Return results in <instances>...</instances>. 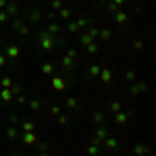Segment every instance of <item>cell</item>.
I'll list each match as a JSON object with an SVG mask.
<instances>
[{
    "instance_id": "cell-31",
    "label": "cell",
    "mask_w": 156,
    "mask_h": 156,
    "mask_svg": "<svg viewBox=\"0 0 156 156\" xmlns=\"http://www.w3.org/2000/svg\"><path fill=\"white\" fill-rule=\"evenodd\" d=\"M65 48H67V52H65V54H67V56H71L75 62H79V60H81V52H79L77 48H69V46H65Z\"/></svg>"
},
{
    "instance_id": "cell-37",
    "label": "cell",
    "mask_w": 156,
    "mask_h": 156,
    "mask_svg": "<svg viewBox=\"0 0 156 156\" xmlns=\"http://www.w3.org/2000/svg\"><path fill=\"white\" fill-rule=\"evenodd\" d=\"M34 148H36L37 154H40V152H50V148H52V146H50L48 142H40V140H37V144L34 146Z\"/></svg>"
},
{
    "instance_id": "cell-13",
    "label": "cell",
    "mask_w": 156,
    "mask_h": 156,
    "mask_svg": "<svg viewBox=\"0 0 156 156\" xmlns=\"http://www.w3.org/2000/svg\"><path fill=\"white\" fill-rule=\"evenodd\" d=\"M150 146L148 144H133L131 146V152H133V156H150Z\"/></svg>"
},
{
    "instance_id": "cell-21",
    "label": "cell",
    "mask_w": 156,
    "mask_h": 156,
    "mask_svg": "<svg viewBox=\"0 0 156 156\" xmlns=\"http://www.w3.org/2000/svg\"><path fill=\"white\" fill-rule=\"evenodd\" d=\"M73 19V11L71 9H67V6H62V9H60L58 12H56V21H71Z\"/></svg>"
},
{
    "instance_id": "cell-42",
    "label": "cell",
    "mask_w": 156,
    "mask_h": 156,
    "mask_svg": "<svg viewBox=\"0 0 156 156\" xmlns=\"http://www.w3.org/2000/svg\"><path fill=\"white\" fill-rule=\"evenodd\" d=\"M23 23H25V21L21 19V17H15V19L11 21V29H12V31H17V29H19V27H21Z\"/></svg>"
},
{
    "instance_id": "cell-48",
    "label": "cell",
    "mask_w": 156,
    "mask_h": 156,
    "mask_svg": "<svg viewBox=\"0 0 156 156\" xmlns=\"http://www.w3.org/2000/svg\"><path fill=\"white\" fill-rule=\"evenodd\" d=\"M9 123H11V125H17V123H19V117H17L15 112H11V115H9Z\"/></svg>"
},
{
    "instance_id": "cell-23",
    "label": "cell",
    "mask_w": 156,
    "mask_h": 156,
    "mask_svg": "<svg viewBox=\"0 0 156 156\" xmlns=\"http://www.w3.org/2000/svg\"><path fill=\"white\" fill-rule=\"evenodd\" d=\"M40 69L44 73V77H52V75H54V62H52V60H44Z\"/></svg>"
},
{
    "instance_id": "cell-27",
    "label": "cell",
    "mask_w": 156,
    "mask_h": 156,
    "mask_svg": "<svg viewBox=\"0 0 156 156\" xmlns=\"http://www.w3.org/2000/svg\"><path fill=\"white\" fill-rule=\"evenodd\" d=\"M15 34H17L19 37H23V40H27V37L31 36V27H29L27 23H23L21 27H19V29H17V31H15Z\"/></svg>"
},
{
    "instance_id": "cell-47",
    "label": "cell",
    "mask_w": 156,
    "mask_h": 156,
    "mask_svg": "<svg viewBox=\"0 0 156 156\" xmlns=\"http://www.w3.org/2000/svg\"><path fill=\"white\" fill-rule=\"evenodd\" d=\"M11 21V15L6 11H0V23H9Z\"/></svg>"
},
{
    "instance_id": "cell-3",
    "label": "cell",
    "mask_w": 156,
    "mask_h": 156,
    "mask_svg": "<svg viewBox=\"0 0 156 156\" xmlns=\"http://www.w3.org/2000/svg\"><path fill=\"white\" fill-rule=\"evenodd\" d=\"M25 17H27V21H25L27 25H40L44 21V12L40 11L37 6H29V9L25 11Z\"/></svg>"
},
{
    "instance_id": "cell-10",
    "label": "cell",
    "mask_w": 156,
    "mask_h": 156,
    "mask_svg": "<svg viewBox=\"0 0 156 156\" xmlns=\"http://www.w3.org/2000/svg\"><path fill=\"white\" fill-rule=\"evenodd\" d=\"M100 142H98L96 137H92L90 140V144L85 146V156H100Z\"/></svg>"
},
{
    "instance_id": "cell-36",
    "label": "cell",
    "mask_w": 156,
    "mask_h": 156,
    "mask_svg": "<svg viewBox=\"0 0 156 156\" xmlns=\"http://www.w3.org/2000/svg\"><path fill=\"white\" fill-rule=\"evenodd\" d=\"M85 52H87V54H98V52H100V44L94 40L92 44H87V46H85Z\"/></svg>"
},
{
    "instance_id": "cell-6",
    "label": "cell",
    "mask_w": 156,
    "mask_h": 156,
    "mask_svg": "<svg viewBox=\"0 0 156 156\" xmlns=\"http://www.w3.org/2000/svg\"><path fill=\"white\" fill-rule=\"evenodd\" d=\"M2 54H4L9 60H19L21 58V46H19V44H6Z\"/></svg>"
},
{
    "instance_id": "cell-16",
    "label": "cell",
    "mask_w": 156,
    "mask_h": 156,
    "mask_svg": "<svg viewBox=\"0 0 156 156\" xmlns=\"http://www.w3.org/2000/svg\"><path fill=\"white\" fill-rule=\"evenodd\" d=\"M71 121H73V112H60L58 117H56V123H58L60 129H67L71 125Z\"/></svg>"
},
{
    "instance_id": "cell-32",
    "label": "cell",
    "mask_w": 156,
    "mask_h": 156,
    "mask_svg": "<svg viewBox=\"0 0 156 156\" xmlns=\"http://www.w3.org/2000/svg\"><path fill=\"white\" fill-rule=\"evenodd\" d=\"M12 83H15V79H12L11 75H4V77H0V87H4V90H11Z\"/></svg>"
},
{
    "instance_id": "cell-28",
    "label": "cell",
    "mask_w": 156,
    "mask_h": 156,
    "mask_svg": "<svg viewBox=\"0 0 156 156\" xmlns=\"http://www.w3.org/2000/svg\"><path fill=\"white\" fill-rule=\"evenodd\" d=\"M67 34H71V36H75V34H79V27H77V23H75V19H71V21H67V25L62 27Z\"/></svg>"
},
{
    "instance_id": "cell-11",
    "label": "cell",
    "mask_w": 156,
    "mask_h": 156,
    "mask_svg": "<svg viewBox=\"0 0 156 156\" xmlns=\"http://www.w3.org/2000/svg\"><path fill=\"white\" fill-rule=\"evenodd\" d=\"M129 19H131V15L127 11H117L115 15H112V21H115V25H125V23H129Z\"/></svg>"
},
{
    "instance_id": "cell-7",
    "label": "cell",
    "mask_w": 156,
    "mask_h": 156,
    "mask_svg": "<svg viewBox=\"0 0 156 156\" xmlns=\"http://www.w3.org/2000/svg\"><path fill=\"white\" fill-rule=\"evenodd\" d=\"M50 85H52V90H54V92H67V87H69V85H67V79H65V77H62V75H52V77H50Z\"/></svg>"
},
{
    "instance_id": "cell-1",
    "label": "cell",
    "mask_w": 156,
    "mask_h": 156,
    "mask_svg": "<svg viewBox=\"0 0 156 156\" xmlns=\"http://www.w3.org/2000/svg\"><path fill=\"white\" fill-rule=\"evenodd\" d=\"M36 46L37 50H42V52H54V50L65 48V46H69V42H67V36L65 34H58V36H50L46 29H40L36 34Z\"/></svg>"
},
{
    "instance_id": "cell-30",
    "label": "cell",
    "mask_w": 156,
    "mask_h": 156,
    "mask_svg": "<svg viewBox=\"0 0 156 156\" xmlns=\"http://www.w3.org/2000/svg\"><path fill=\"white\" fill-rule=\"evenodd\" d=\"M100 42L102 44H106V42H110L112 40V29H108V27H104V29H100Z\"/></svg>"
},
{
    "instance_id": "cell-44",
    "label": "cell",
    "mask_w": 156,
    "mask_h": 156,
    "mask_svg": "<svg viewBox=\"0 0 156 156\" xmlns=\"http://www.w3.org/2000/svg\"><path fill=\"white\" fill-rule=\"evenodd\" d=\"M135 83H137V87H140V92H142V94H146V92H148V81H144V79H137Z\"/></svg>"
},
{
    "instance_id": "cell-26",
    "label": "cell",
    "mask_w": 156,
    "mask_h": 156,
    "mask_svg": "<svg viewBox=\"0 0 156 156\" xmlns=\"http://www.w3.org/2000/svg\"><path fill=\"white\" fill-rule=\"evenodd\" d=\"M4 135H6L9 142H15V140L19 137V129H17L15 125H9V129H4Z\"/></svg>"
},
{
    "instance_id": "cell-25",
    "label": "cell",
    "mask_w": 156,
    "mask_h": 156,
    "mask_svg": "<svg viewBox=\"0 0 156 156\" xmlns=\"http://www.w3.org/2000/svg\"><path fill=\"white\" fill-rule=\"evenodd\" d=\"M92 42H94V40L87 36L85 31H79V34H77V46H83V48H85V46L92 44Z\"/></svg>"
},
{
    "instance_id": "cell-35",
    "label": "cell",
    "mask_w": 156,
    "mask_h": 156,
    "mask_svg": "<svg viewBox=\"0 0 156 156\" xmlns=\"http://www.w3.org/2000/svg\"><path fill=\"white\" fill-rule=\"evenodd\" d=\"M140 96H142V92H140L137 83H131V85H129V98H131V100H137Z\"/></svg>"
},
{
    "instance_id": "cell-45",
    "label": "cell",
    "mask_w": 156,
    "mask_h": 156,
    "mask_svg": "<svg viewBox=\"0 0 156 156\" xmlns=\"http://www.w3.org/2000/svg\"><path fill=\"white\" fill-rule=\"evenodd\" d=\"M15 100H17V104L27 106V96H25V94H17V96H15Z\"/></svg>"
},
{
    "instance_id": "cell-29",
    "label": "cell",
    "mask_w": 156,
    "mask_h": 156,
    "mask_svg": "<svg viewBox=\"0 0 156 156\" xmlns=\"http://www.w3.org/2000/svg\"><path fill=\"white\" fill-rule=\"evenodd\" d=\"M106 110L110 112V115H115V112L123 110V104H121L119 100H110V102H108V106H106Z\"/></svg>"
},
{
    "instance_id": "cell-9",
    "label": "cell",
    "mask_w": 156,
    "mask_h": 156,
    "mask_svg": "<svg viewBox=\"0 0 156 156\" xmlns=\"http://www.w3.org/2000/svg\"><path fill=\"white\" fill-rule=\"evenodd\" d=\"M60 67H62V73H75V67H77V62H75L71 56L62 54V56H60Z\"/></svg>"
},
{
    "instance_id": "cell-8",
    "label": "cell",
    "mask_w": 156,
    "mask_h": 156,
    "mask_svg": "<svg viewBox=\"0 0 156 156\" xmlns=\"http://www.w3.org/2000/svg\"><path fill=\"white\" fill-rule=\"evenodd\" d=\"M102 65H104V62H87V65H85V71H83V77L85 79H87V77L98 79V75L102 71Z\"/></svg>"
},
{
    "instance_id": "cell-55",
    "label": "cell",
    "mask_w": 156,
    "mask_h": 156,
    "mask_svg": "<svg viewBox=\"0 0 156 156\" xmlns=\"http://www.w3.org/2000/svg\"><path fill=\"white\" fill-rule=\"evenodd\" d=\"M15 2H19V4H21V2H23V0H15Z\"/></svg>"
},
{
    "instance_id": "cell-24",
    "label": "cell",
    "mask_w": 156,
    "mask_h": 156,
    "mask_svg": "<svg viewBox=\"0 0 156 156\" xmlns=\"http://www.w3.org/2000/svg\"><path fill=\"white\" fill-rule=\"evenodd\" d=\"M75 23H77V27H79V31H83V29L90 27V25H94V19H90V17H79V19H75Z\"/></svg>"
},
{
    "instance_id": "cell-53",
    "label": "cell",
    "mask_w": 156,
    "mask_h": 156,
    "mask_svg": "<svg viewBox=\"0 0 156 156\" xmlns=\"http://www.w3.org/2000/svg\"><path fill=\"white\" fill-rule=\"evenodd\" d=\"M37 156H50V152H40Z\"/></svg>"
},
{
    "instance_id": "cell-2",
    "label": "cell",
    "mask_w": 156,
    "mask_h": 156,
    "mask_svg": "<svg viewBox=\"0 0 156 156\" xmlns=\"http://www.w3.org/2000/svg\"><path fill=\"white\" fill-rule=\"evenodd\" d=\"M131 119H133V110H131V108H127V110L123 108V110H119V112L112 115V123H115L117 127H125Z\"/></svg>"
},
{
    "instance_id": "cell-46",
    "label": "cell",
    "mask_w": 156,
    "mask_h": 156,
    "mask_svg": "<svg viewBox=\"0 0 156 156\" xmlns=\"http://www.w3.org/2000/svg\"><path fill=\"white\" fill-rule=\"evenodd\" d=\"M11 92L15 94V96H17V94H23V85H21V83H17V81H15V83H12V87H11Z\"/></svg>"
},
{
    "instance_id": "cell-20",
    "label": "cell",
    "mask_w": 156,
    "mask_h": 156,
    "mask_svg": "<svg viewBox=\"0 0 156 156\" xmlns=\"http://www.w3.org/2000/svg\"><path fill=\"white\" fill-rule=\"evenodd\" d=\"M21 140H23V144H25V146H36V144H37V135H36V131H23Z\"/></svg>"
},
{
    "instance_id": "cell-52",
    "label": "cell",
    "mask_w": 156,
    "mask_h": 156,
    "mask_svg": "<svg viewBox=\"0 0 156 156\" xmlns=\"http://www.w3.org/2000/svg\"><path fill=\"white\" fill-rule=\"evenodd\" d=\"M6 4H9V0H0V11H4V9H6Z\"/></svg>"
},
{
    "instance_id": "cell-39",
    "label": "cell",
    "mask_w": 156,
    "mask_h": 156,
    "mask_svg": "<svg viewBox=\"0 0 156 156\" xmlns=\"http://www.w3.org/2000/svg\"><path fill=\"white\" fill-rule=\"evenodd\" d=\"M144 46H146V44H144V40H142V37H135V40L131 42V48L135 50V52H140V50H144Z\"/></svg>"
},
{
    "instance_id": "cell-33",
    "label": "cell",
    "mask_w": 156,
    "mask_h": 156,
    "mask_svg": "<svg viewBox=\"0 0 156 156\" xmlns=\"http://www.w3.org/2000/svg\"><path fill=\"white\" fill-rule=\"evenodd\" d=\"M21 129H23V131H36V129H37V125L34 123V121L25 119V121H21Z\"/></svg>"
},
{
    "instance_id": "cell-14",
    "label": "cell",
    "mask_w": 156,
    "mask_h": 156,
    "mask_svg": "<svg viewBox=\"0 0 156 156\" xmlns=\"http://www.w3.org/2000/svg\"><path fill=\"white\" fill-rule=\"evenodd\" d=\"M90 121H92V123H94V125H104V123H106V112H104V110H94V112H92V115H90Z\"/></svg>"
},
{
    "instance_id": "cell-50",
    "label": "cell",
    "mask_w": 156,
    "mask_h": 156,
    "mask_svg": "<svg viewBox=\"0 0 156 156\" xmlns=\"http://www.w3.org/2000/svg\"><path fill=\"white\" fill-rule=\"evenodd\" d=\"M6 65H9V58H6V56L0 52V69H2V67H6Z\"/></svg>"
},
{
    "instance_id": "cell-34",
    "label": "cell",
    "mask_w": 156,
    "mask_h": 156,
    "mask_svg": "<svg viewBox=\"0 0 156 156\" xmlns=\"http://www.w3.org/2000/svg\"><path fill=\"white\" fill-rule=\"evenodd\" d=\"M123 79H125L127 83H135V81H137V73L129 69V71H125V73H123Z\"/></svg>"
},
{
    "instance_id": "cell-38",
    "label": "cell",
    "mask_w": 156,
    "mask_h": 156,
    "mask_svg": "<svg viewBox=\"0 0 156 156\" xmlns=\"http://www.w3.org/2000/svg\"><path fill=\"white\" fill-rule=\"evenodd\" d=\"M85 34H87V36L92 37V40H96L98 36H100V29H98L96 25H90V27H87V29H83Z\"/></svg>"
},
{
    "instance_id": "cell-5",
    "label": "cell",
    "mask_w": 156,
    "mask_h": 156,
    "mask_svg": "<svg viewBox=\"0 0 156 156\" xmlns=\"http://www.w3.org/2000/svg\"><path fill=\"white\" fill-rule=\"evenodd\" d=\"M65 108H67V112H79L83 104L77 96H65Z\"/></svg>"
},
{
    "instance_id": "cell-40",
    "label": "cell",
    "mask_w": 156,
    "mask_h": 156,
    "mask_svg": "<svg viewBox=\"0 0 156 156\" xmlns=\"http://www.w3.org/2000/svg\"><path fill=\"white\" fill-rule=\"evenodd\" d=\"M48 9H50V11H56V12H58L60 9H62V0H50V2H48Z\"/></svg>"
},
{
    "instance_id": "cell-17",
    "label": "cell",
    "mask_w": 156,
    "mask_h": 156,
    "mask_svg": "<svg viewBox=\"0 0 156 156\" xmlns=\"http://www.w3.org/2000/svg\"><path fill=\"white\" fill-rule=\"evenodd\" d=\"M4 11L9 12L11 17H19L21 15V4L19 2H15V0H9V4H6V9Z\"/></svg>"
},
{
    "instance_id": "cell-41",
    "label": "cell",
    "mask_w": 156,
    "mask_h": 156,
    "mask_svg": "<svg viewBox=\"0 0 156 156\" xmlns=\"http://www.w3.org/2000/svg\"><path fill=\"white\" fill-rule=\"evenodd\" d=\"M104 9H106V11L110 12V15H115V12H117V11H121V9H119V6H117V4H115V2H112V0H108L106 4H104Z\"/></svg>"
},
{
    "instance_id": "cell-4",
    "label": "cell",
    "mask_w": 156,
    "mask_h": 156,
    "mask_svg": "<svg viewBox=\"0 0 156 156\" xmlns=\"http://www.w3.org/2000/svg\"><path fill=\"white\" fill-rule=\"evenodd\" d=\"M117 148H119V140L112 137V135H108V137H104V140L100 142V150L106 152V154H115Z\"/></svg>"
},
{
    "instance_id": "cell-22",
    "label": "cell",
    "mask_w": 156,
    "mask_h": 156,
    "mask_svg": "<svg viewBox=\"0 0 156 156\" xmlns=\"http://www.w3.org/2000/svg\"><path fill=\"white\" fill-rule=\"evenodd\" d=\"M46 31H48L50 36H58V34H62V25L58 23V21H50L48 27H44Z\"/></svg>"
},
{
    "instance_id": "cell-43",
    "label": "cell",
    "mask_w": 156,
    "mask_h": 156,
    "mask_svg": "<svg viewBox=\"0 0 156 156\" xmlns=\"http://www.w3.org/2000/svg\"><path fill=\"white\" fill-rule=\"evenodd\" d=\"M48 112H50V115H52V117H54V119H56V117H58L60 112H62V110H60V104H50Z\"/></svg>"
},
{
    "instance_id": "cell-56",
    "label": "cell",
    "mask_w": 156,
    "mask_h": 156,
    "mask_svg": "<svg viewBox=\"0 0 156 156\" xmlns=\"http://www.w3.org/2000/svg\"><path fill=\"white\" fill-rule=\"evenodd\" d=\"M129 156H133V154H129Z\"/></svg>"
},
{
    "instance_id": "cell-54",
    "label": "cell",
    "mask_w": 156,
    "mask_h": 156,
    "mask_svg": "<svg viewBox=\"0 0 156 156\" xmlns=\"http://www.w3.org/2000/svg\"><path fill=\"white\" fill-rule=\"evenodd\" d=\"M11 156H23L21 152H11Z\"/></svg>"
},
{
    "instance_id": "cell-15",
    "label": "cell",
    "mask_w": 156,
    "mask_h": 156,
    "mask_svg": "<svg viewBox=\"0 0 156 156\" xmlns=\"http://www.w3.org/2000/svg\"><path fill=\"white\" fill-rule=\"evenodd\" d=\"M98 79H100L104 85H110V83H112V71H110V67L102 65V71H100V75H98Z\"/></svg>"
},
{
    "instance_id": "cell-18",
    "label": "cell",
    "mask_w": 156,
    "mask_h": 156,
    "mask_svg": "<svg viewBox=\"0 0 156 156\" xmlns=\"http://www.w3.org/2000/svg\"><path fill=\"white\" fill-rule=\"evenodd\" d=\"M27 108H29L31 112H40V110L44 108V100H42V98H31V100H27Z\"/></svg>"
},
{
    "instance_id": "cell-49",
    "label": "cell",
    "mask_w": 156,
    "mask_h": 156,
    "mask_svg": "<svg viewBox=\"0 0 156 156\" xmlns=\"http://www.w3.org/2000/svg\"><path fill=\"white\" fill-rule=\"evenodd\" d=\"M46 19L48 21H56V11H48L46 12Z\"/></svg>"
},
{
    "instance_id": "cell-19",
    "label": "cell",
    "mask_w": 156,
    "mask_h": 156,
    "mask_svg": "<svg viewBox=\"0 0 156 156\" xmlns=\"http://www.w3.org/2000/svg\"><path fill=\"white\" fill-rule=\"evenodd\" d=\"M12 100H15V94H12L11 90H0V104H4V106H9Z\"/></svg>"
},
{
    "instance_id": "cell-12",
    "label": "cell",
    "mask_w": 156,
    "mask_h": 156,
    "mask_svg": "<svg viewBox=\"0 0 156 156\" xmlns=\"http://www.w3.org/2000/svg\"><path fill=\"white\" fill-rule=\"evenodd\" d=\"M110 135V129H108V125L104 123V125H98V127H94V135L92 137H96L98 142H102L104 137H108Z\"/></svg>"
},
{
    "instance_id": "cell-51",
    "label": "cell",
    "mask_w": 156,
    "mask_h": 156,
    "mask_svg": "<svg viewBox=\"0 0 156 156\" xmlns=\"http://www.w3.org/2000/svg\"><path fill=\"white\" fill-rule=\"evenodd\" d=\"M112 2H115V4H117V6H123V4H127V2H129V0H112Z\"/></svg>"
}]
</instances>
